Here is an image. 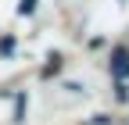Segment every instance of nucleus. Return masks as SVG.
Listing matches in <instances>:
<instances>
[{"label":"nucleus","mask_w":129,"mask_h":125,"mask_svg":"<svg viewBox=\"0 0 129 125\" xmlns=\"http://www.w3.org/2000/svg\"><path fill=\"white\" fill-rule=\"evenodd\" d=\"M111 72H115L118 79L129 75V50L125 46H115V50H111Z\"/></svg>","instance_id":"f257e3e1"},{"label":"nucleus","mask_w":129,"mask_h":125,"mask_svg":"<svg viewBox=\"0 0 129 125\" xmlns=\"http://www.w3.org/2000/svg\"><path fill=\"white\" fill-rule=\"evenodd\" d=\"M32 7H36V0H22V7H18V11H22V14H32Z\"/></svg>","instance_id":"f03ea898"}]
</instances>
